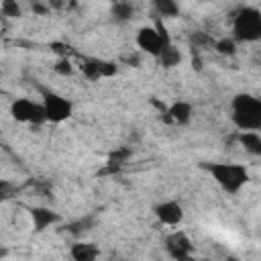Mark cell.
<instances>
[{
	"label": "cell",
	"instance_id": "6da1fadb",
	"mask_svg": "<svg viewBox=\"0 0 261 261\" xmlns=\"http://www.w3.org/2000/svg\"><path fill=\"white\" fill-rule=\"evenodd\" d=\"M202 169L210 173V177L218 184V188L228 194L237 196L251 179L249 169L243 163H232V161H204Z\"/></svg>",
	"mask_w": 261,
	"mask_h": 261
},
{
	"label": "cell",
	"instance_id": "7a4b0ae2",
	"mask_svg": "<svg viewBox=\"0 0 261 261\" xmlns=\"http://www.w3.org/2000/svg\"><path fill=\"white\" fill-rule=\"evenodd\" d=\"M230 122L239 130H261V96L239 92L230 98Z\"/></svg>",
	"mask_w": 261,
	"mask_h": 261
},
{
	"label": "cell",
	"instance_id": "3957f363",
	"mask_svg": "<svg viewBox=\"0 0 261 261\" xmlns=\"http://www.w3.org/2000/svg\"><path fill=\"white\" fill-rule=\"evenodd\" d=\"M230 29L239 43L261 41V10L255 6H241L230 18Z\"/></svg>",
	"mask_w": 261,
	"mask_h": 261
},
{
	"label": "cell",
	"instance_id": "277c9868",
	"mask_svg": "<svg viewBox=\"0 0 261 261\" xmlns=\"http://www.w3.org/2000/svg\"><path fill=\"white\" fill-rule=\"evenodd\" d=\"M37 90H39V96H41V102L45 106V112H47V120L49 122L59 124V122L71 118V114H73V102L69 98L61 96L59 92H55L53 88L43 86V84H37Z\"/></svg>",
	"mask_w": 261,
	"mask_h": 261
},
{
	"label": "cell",
	"instance_id": "5b68a950",
	"mask_svg": "<svg viewBox=\"0 0 261 261\" xmlns=\"http://www.w3.org/2000/svg\"><path fill=\"white\" fill-rule=\"evenodd\" d=\"M10 116L16 122L22 124H33V126H41L47 120V112L41 100H31V98H16L10 102Z\"/></svg>",
	"mask_w": 261,
	"mask_h": 261
},
{
	"label": "cell",
	"instance_id": "8992f818",
	"mask_svg": "<svg viewBox=\"0 0 261 261\" xmlns=\"http://www.w3.org/2000/svg\"><path fill=\"white\" fill-rule=\"evenodd\" d=\"M80 71L86 80L90 82H98V80H106V77H114L118 73V65L114 61L108 59H100V57H90V55H80Z\"/></svg>",
	"mask_w": 261,
	"mask_h": 261
},
{
	"label": "cell",
	"instance_id": "52a82bcc",
	"mask_svg": "<svg viewBox=\"0 0 261 261\" xmlns=\"http://www.w3.org/2000/svg\"><path fill=\"white\" fill-rule=\"evenodd\" d=\"M135 41H137V47H139L143 53H147V55H151V57H155V59H157V55L161 53L163 45L169 43V41H165V39L161 37V33L157 31L155 24H153V27H149V24L141 27V29L137 31Z\"/></svg>",
	"mask_w": 261,
	"mask_h": 261
},
{
	"label": "cell",
	"instance_id": "ba28073f",
	"mask_svg": "<svg viewBox=\"0 0 261 261\" xmlns=\"http://www.w3.org/2000/svg\"><path fill=\"white\" fill-rule=\"evenodd\" d=\"M165 251L171 259H190L194 255V243L184 230H173L165 237Z\"/></svg>",
	"mask_w": 261,
	"mask_h": 261
},
{
	"label": "cell",
	"instance_id": "9c48e42d",
	"mask_svg": "<svg viewBox=\"0 0 261 261\" xmlns=\"http://www.w3.org/2000/svg\"><path fill=\"white\" fill-rule=\"evenodd\" d=\"M155 218L165 226H177L184 220V206L177 200H163L153 206Z\"/></svg>",
	"mask_w": 261,
	"mask_h": 261
},
{
	"label": "cell",
	"instance_id": "30bf717a",
	"mask_svg": "<svg viewBox=\"0 0 261 261\" xmlns=\"http://www.w3.org/2000/svg\"><path fill=\"white\" fill-rule=\"evenodd\" d=\"M192 114H194V108L190 102L175 100L167 106L165 112H161V120L167 124H175V126H188L192 120Z\"/></svg>",
	"mask_w": 261,
	"mask_h": 261
},
{
	"label": "cell",
	"instance_id": "8fae6325",
	"mask_svg": "<svg viewBox=\"0 0 261 261\" xmlns=\"http://www.w3.org/2000/svg\"><path fill=\"white\" fill-rule=\"evenodd\" d=\"M29 216H31L33 230H35V232H43V230H47L49 226H55L57 222H61L59 212H55V210L49 208V206H31V208H29Z\"/></svg>",
	"mask_w": 261,
	"mask_h": 261
},
{
	"label": "cell",
	"instance_id": "7c38bea8",
	"mask_svg": "<svg viewBox=\"0 0 261 261\" xmlns=\"http://www.w3.org/2000/svg\"><path fill=\"white\" fill-rule=\"evenodd\" d=\"M130 157H133V149H130V147H116L114 151L108 153V157H106V165H104V169L100 171V175L120 171V169L128 163Z\"/></svg>",
	"mask_w": 261,
	"mask_h": 261
},
{
	"label": "cell",
	"instance_id": "4fadbf2b",
	"mask_svg": "<svg viewBox=\"0 0 261 261\" xmlns=\"http://www.w3.org/2000/svg\"><path fill=\"white\" fill-rule=\"evenodd\" d=\"M69 257L73 261H94L100 257V247L96 243H88V241H75L69 247Z\"/></svg>",
	"mask_w": 261,
	"mask_h": 261
},
{
	"label": "cell",
	"instance_id": "5bb4252c",
	"mask_svg": "<svg viewBox=\"0 0 261 261\" xmlns=\"http://www.w3.org/2000/svg\"><path fill=\"white\" fill-rule=\"evenodd\" d=\"M234 139L249 155L261 157V135H259V130H239Z\"/></svg>",
	"mask_w": 261,
	"mask_h": 261
},
{
	"label": "cell",
	"instance_id": "9a60e30c",
	"mask_svg": "<svg viewBox=\"0 0 261 261\" xmlns=\"http://www.w3.org/2000/svg\"><path fill=\"white\" fill-rule=\"evenodd\" d=\"M181 59H184V55H181V51L177 49V45H175L173 41L165 43L163 49H161V53L157 55V63H159L163 69H173V67H177V65L181 63Z\"/></svg>",
	"mask_w": 261,
	"mask_h": 261
},
{
	"label": "cell",
	"instance_id": "2e32d148",
	"mask_svg": "<svg viewBox=\"0 0 261 261\" xmlns=\"http://www.w3.org/2000/svg\"><path fill=\"white\" fill-rule=\"evenodd\" d=\"M110 16L114 22L118 24H124V22H130L135 18V4L128 0V2H120V0H114L112 6H110Z\"/></svg>",
	"mask_w": 261,
	"mask_h": 261
},
{
	"label": "cell",
	"instance_id": "e0dca14e",
	"mask_svg": "<svg viewBox=\"0 0 261 261\" xmlns=\"http://www.w3.org/2000/svg\"><path fill=\"white\" fill-rule=\"evenodd\" d=\"M214 43H216V39L204 31H194L188 37V45H190L192 53H202L204 49H214Z\"/></svg>",
	"mask_w": 261,
	"mask_h": 261
},
{
	"label": "cell",
	"instance_id": "ac0fdd59",
	"mask_svg": "<svg viewBox=\"0 0 261 261\" xmlns=\"http://www.w3.org/2000/svg\"><path fill=\"white\" fill-rule=\"evenodd\" d=\"M94 226H96V216H94V214H86V216H82V218H77V220H73V222H67L63 228H65V232H69L71 237H84V234L90 232Z\"/></svg>",
	"mask_w": 261,
	"mask_h": 261
},
{
	"label": "cell",
	"instance_id": "d6986e66",
	"mask_svg": "<svg viewBox=\"0 0 261 261\" xmlns=\"http://www.w3.org/2000/svg\"><path fill=\"white\" fill-rule=\"evenodd\" d=\"M153 10L159 18H175L179 16V4L177 0H151Z\"/></svg>",
	"mask_w": 261,
	"mask_h": 261
},
{
	"label": "cell",
	"instance_id": "ffe728a7",
	"mask_svg": "<svg viewBox=\"0 0 261 261\" xmlns=\"http://www.w3.org/2000/svg\"><path fill=\"white\" fill-rule=\"evenodd\" d=\"M237 49H239V41L234 37H222V39H216V43H214V51L224 57L234 55Z\"/></svg>",
	"mask_w": 261,
	"mask_h": 261
},
{
	"label": "cell",
	"instance_id": "44dd1931",
	"mask_svg": "<svg viewBox=\"0 0 261 261\" xmlns=\"http://www.w3.org/2000/svg\"><path fill=\"white\" fill-rule=\"evenodd\" d=\"M0 12L4 18H20L22 16V8H20L18 0H2Z\"/></svg>",
	"mask_w": 261,
	"mask_h": 261
},
{
	"label": "cell",
	"instance_id": "7402d4cb",
	"mask_svg": "<svg viewBox=\"0 0 261 261\" xmlns=\"http://www.w3.org/2000/svg\"><path fill=\"white\" fill-rule=\"evenodd\" d=\"M53 69H55V73L61 75V77H69V75H73V63H71L69 57H57Z\"/></svg>",
	"mask_w": 261,
	"mask_h": 261
},
{
	"label": "cell",
	"instance_id": "603a6c76",
	"mask_svg": "<svg viewBox=\"0 0 261 261\" xmlns=\"http://www.w3.org/2000/svg\"><path fill=\"white\" fill-rule=\"evenodd\" d=\"M14 194H16V186L10 184V181H6V179H2V181H0V200L6 202V200H10Z\"/></svg>",
	"mask_w": 261,
	"mask_h": 261
},
{
	"label": "cell",
	"instance_id": "cb8c5ba5",
	"mask_svg": "<svg viewBox=\"0 0 261 261\" xmlns=\"http://www.w3.org/2000/svg\"><path fill=\"white\" fill-rule=\"evenodd\" d=\"M49 47H51V51H53V53H57L59 57H69V55L73 53V51H71V47H69L67 43H51Z\"/></svg>",
	"mask_w": 261,
	"mask_h": 261
},
{
	"label": "cell",
	"instance_id": "d4e9b609",
	"mask_svg": "<svg viewBox=\"0 0 261 261\" xmlns=\"http://www.w3.org/2000/svg\"><path fill=\"white\" fill-rule=\"evenodd\" d=\"M31 8H33V12H35V14H49V10H51L49 2H47V4H43V2H33V4H31Z\"/></svg>",
	"mask_w": 261,
	"mask_h": 261
},
{
	"label": "cell",
	"instance_id": "484cf974",
	"mask_svg": "<svg viewBox=\"0 0 261 261\" xmlns=\"http://www.w3.org/2000/svg\"><path fill=\"white\" fill-rule=\"evenodd\" d=\"M192 67L194 69H202V59H200V53H194V57H192Z\"/></svg>",
	"mask_w": 261,
	"mask_h": 261
},
{
	"label": "cell",
	"instance_id": "4316f807",
	"mask_svg": "<svg viewBox=\"0 0 261 261\" xmlns=\"http://www.w3.org/2000/svg\"><path fill=\"white\" fill-rule=\"evenodd\" d=\"M29 2H31V4H33V2H45V0H29Z\"/></svg>",
	"mask_w": 261,
	"mask_h": 261
},
{
	"label": "cell",
	"instance_id": "83f0119b",
	"mask_svg": "<svg viewBox=\"0 0 261 261\" xmlns=\"http://www.w3.org/2000/svg\"><path fill=\"white\" fill-rule=\"evenodd\" d=\"M120 2H128V0H120Z\"/></svg>",
	"mask_w": 261,
	"mask_h": 261
}]
</instances>
